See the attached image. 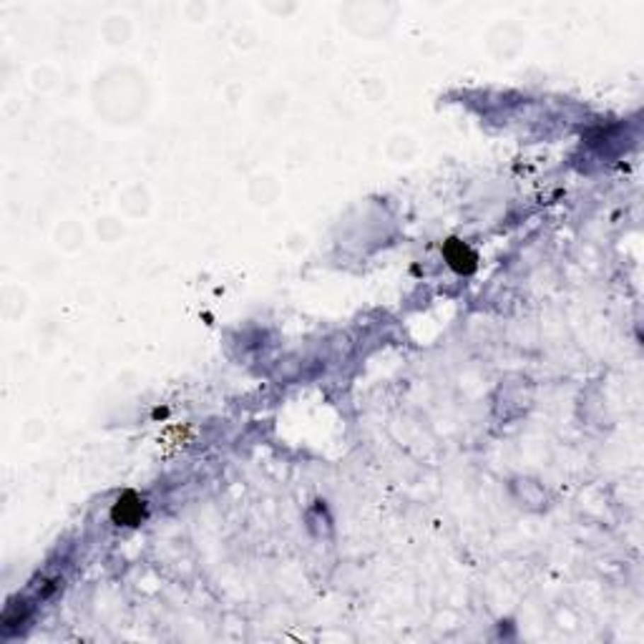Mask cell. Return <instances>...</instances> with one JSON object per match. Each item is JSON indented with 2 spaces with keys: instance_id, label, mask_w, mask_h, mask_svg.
I'll return each mask as SVG.
<instances>
[{
  "instance_id": "6da1fadb",
  "label": "cell",
  "mask_w": 644,
  "mask_h": 644,
  "mask_svg": "<svg viewBox=\"0 0 644 644\" xmlns=\"http://www.w3.org/2000/svg\"><path fill=\"white\" fill-rule=\"evenodd\" d=\"M142 511H144V503L139 501V498L124 496L119 501V506L113 509V519L119 521V524H136L139 516H142Z\"/></svg>"
},
{
  "instance_id": "7a4b0ae2",
  "label": "cell",
  "mask_w": 644,
  "mask_h": 644,
  "mask_svg": "<svg viewBox=\"0 0 644 644\" xmlns=\"http://www.w3.org/2000/svg\"><path fill=\"white\" fill-rule=\"evenodd\" d=\"M446 257H448V262H451V265L456 267L458 272H468V270H473L476 257L471 255V252L464 247V244L451 242V244L446 247Z\"/></svg>"
}]
</instances>
